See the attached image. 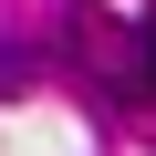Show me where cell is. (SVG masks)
<instances>
[{
    "label": "cell",
    "mask_w": 156,
    "mask_h": 156,
    "mask_svg": "<svg viewBox=\"0 0 156 156\" xmlns=\"http://www.w3.org/2000/svg\"><path fill=\"white\" fill-rule=\"evenodd\" d=\"M21 83H31V52H21V42H0V94H21Z\"/></svg>",
    "instance_id": "1"
},
{
    "label": "cell",
    "mask_w": 156,
    "mask_h": 156,
    "mask_svg": "<svg viewBox=\"0 0 156 156\" xmlns=\"http://www.w3.org/2000/svg\"><path fill=\"white\" fill-rule=\"evenodd\" d=\"M146 83H156V11H146Z\"/></svg>",
    "instance_id": "2"
}]
</instances>
